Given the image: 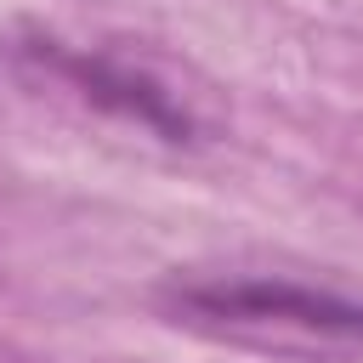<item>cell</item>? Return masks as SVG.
<instances>
[{"label":"cell","instance_id":"obj_1","mask_svg":"<svg viewBox=\"0 0 363 363\" xmlns=\"http://www.w3.org/2000/svg\"><path fill=\"white\" fill-rule=\"evenodd\" d=\"M6 62L28 91L176 153L210 147L227 125L216 91L193 68L130 40H74L57 28H17L6 40Z\"/></svg>","mask_w":363,"mask_h":363},{"label":"cell","instance_id":"obj_2","mask_svg":"<svg viewBox=\"0 0 363 363\" xmlns=\"http://www.w3.org/2000/svg\"><path fill=\"white\" fill-rule=\"evenodd\" d=\"M164 323L272 357H363V295L295 272H170L153 289Z\"/></svg>","mask_w":363,"mask_h":363}]
</instances>
